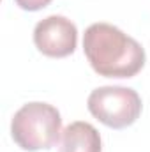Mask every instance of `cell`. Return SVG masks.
<instances>
[{
	"instance_id": "1",
	"label": "cell",
	"mask_w": 150,
	"mask_h": 152,
	"mask_svg": "<svg viewBox=\"0 0 150 152\" xmlns=\"http://www.w3.org/2000/svg\"><path fill=\"white\" fill-rule=\"evenodd\" d=\"M83 51L92 69L106 78H133L147 58L136 39L110 23H92L85 30Z\"/></svg>"
},
{
	"instance_id": "2",
	"label": "cell",
	"mask_w": 150,
	"mask_h": 152,
	"mask_svg": "<svg viewBox=\"0 0 150 152\" xmlns=\"http://www.w3.org/2000/svg\"><path fill=\"white\" fill-rule=\"evenodd\" d=\"M62 118L60 112L48 103H27L11 120V136L14 143L27 152L48 151L57 145Z\"/></svg>"
},
{
	"instance_id": "3",
	"label": "cell",
	"mask_w": 150,
	"mask_h": 152,
	"mask_svg": "<svg viewBox=\"0 0 150 152\" xmlns=\"http://www.w3.org/2000/svg\"><path fill=\"white\" fill-rule=\"evenodd\" d=\"M87 108L101 124L111 129H125L141 115V97L134 88L99 87L90 92Z\"/></svg>"
},
{
	"instance_id": "4",
	"label": "cell",
	"mask_w": 150,
	"mask_h": 152,
	"mask_svg": "<svg viewBox=\"0 0 150 152\" xmlns=\"http://www.w3.org/2000/svg\"><path fill=\"white\" fill-rule=\"evenodd\" d=\"M34 44L39 51L51 58H64L74 53L78 28L66 16L51 14L41 20L34 28Z\"/></svg>"
},
{
	"instance_id": "5",
	"label": "cell",
	"mask_w": 150,
	"mask_h": 152,
	"mask_svg": "<svg viewBox=\"0 0 150 152\" xmlns=\"http://www.w3.org/2000/svg\"><path fill=\"white\" fill-rule=\"evenodd\" d=\"M101 134L88 122L76 120L62 131L58 152H101Z\"/></svg>"
},
{
	"instance_id": "6",
	"label": "cell",
	"mask_w": 150,
	"mask_h": 152,
	"mask_svg": "<svg viewBox=\"0 0 150 152\" xmlns=\"http://www.w3.org/2000/svg\"><path fill=\"white\" fill-rule=\"evenodd\" d=\"M18 7H21L23 11H41L44 9L51 0H14Z\"/></svg>"
}]
</instances>
